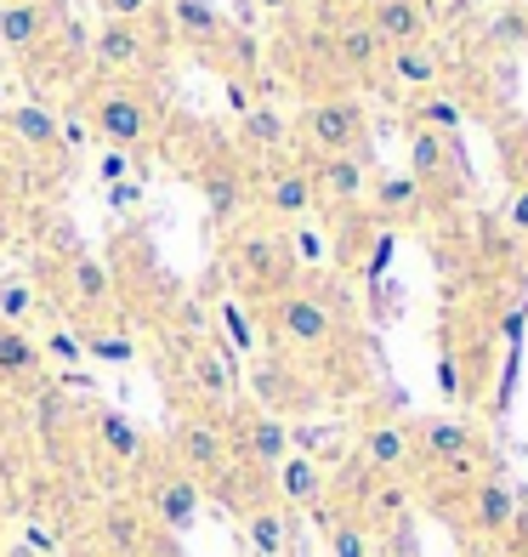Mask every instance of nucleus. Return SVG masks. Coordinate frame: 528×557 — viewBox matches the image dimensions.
Returning <instances> with one entry per match:
<instances>
[{
    "label": "nucleus",
    "mask_w": 528,
    "mask_h": 557,
    "mask_svg": "<svg viewBox=\"0 0 528 557\" xmlns=\"http://www.w3.org/2000/svg\"><path fill=\"white\" fill-rule=\"evenodd\" d=\"M262 319L285 359H324V352L341 347V308L318 285H290L285 296L262 301Z\"/></svg>",
    "instance_id": "nucleus-1"
},
{
    "label": "nucleus",
    "mask_w": 528,
    "mask_h": 557,
    "mask_svg": "<svg viewBox=\"0 0 528 557\" xmlns=\"http://www.w3.org/2000/svg\"><path fill=\"white\" fill-rule=\"evenodd\" d=\"M228 273H234V285L256 301H273V296H285L290 285H301V268L290 257V239H285V227H273V222H244L228 234Z\"/></svg>",
    "instance_id": "nucleus-2"
},
{
    "label": "nucleus",
    "mask_w": 528,
    "mask_h": 557,
    "mask_svg": "<svg viewBox=\"0 0 528 557\" xmlns=\"http://www.w3.org/2000/svg\"><path fill=\"white\" fill-rule=\"evenodd\" d=\"M86 120H91V132L103 137L109 148H120V154H142V148H154L160 137V125H165V109H160V97L148 91L142 81H109V86H97L86 97Z\"/></svg>",
    "instance_id": "nucleus-3"
},
{
    "label": "nucleus",
    "mask_w": 528,
    "mask_h": 557,
    "mask_svg": "<svg viewBox=\"0 0 528 557\" xmlns=\"http://www.w3.org/2000/svg\"><path fill=\"white\" fill-rule=\"evenodd\" d=\"M290 137L301 148V160L359 154V148H369V114H364V103L352 91H318L290 120Z\"/></svg>",
    "instance_id": "nucleus-4"
},
{
    "label": "nucleus",
    "mask_w": 528,
    "mask_h": 557,
    "mask_svg": "<svg viewBox=\"0 0 528 557\" xmlns=\"http://www.w3.org/2000/svg\"><path fill=\"white\" fill-rule=\"evenodd\" d=\"M165 455L193 478L199 490H216L222 478L234 472V449H228V433H222V416H205V410H183L171 421Z\"/></svg>",
    "instance_id": "nucleus-5"
},
{
    "label": "nucleus",
    "mask_w": 528,
    "mask_h": 557,
    "mask_svg": "<svg viewBox=\"0 0 528 557\" xmlns=\"http://www.w3.org/2000/svg\"><path fill=\"white\" fill-rule=\"evenodd\" d=\"M137 478H142V512L154 518L165 535H183V529L199 523L205 490H199L165 449H148V455H142V467H137Z\"/></svg>",
    "instance_id": "nucleus-6"
},
{
    "label": "nucleus",
    "mask_w": 528,
    "mask_h": 557,
    "mask_svg": "<svg viewBox=\"0 0 528 557\" xmlns=\"http://www.w3.org/2000/svg\"><path fill=\"white\" fill-rule=\"evenodd\" d=\"M250 206H256L273 227H296L318 211V194H313V176L301 154H279V160H262L250 171Z\"/></svg>",
    "instance_id": "nucleus-7"
},
{
    "label": "nucleus",
    "mask_w": 528,
    "mask_h": 557,
    "mask_svg": "<svg viewBox=\"0 0 528 557\" xmlns=\"http://www.w3.org/2000/svg\"><path fill=\"white\" fill-rule=\"evenodd\" d=\"M222 433H228L234 461L250 467V472H262V478L279 472V461L296 449L290 421H285V416H273V410H262V404H250V398H239L234 410L222 416Z\"/></svg>",
    "instance_id": "nucleus-8"
},
{
    "label": "nucleus",
    "mask_w": 528,
    "mask_h": 557,
    "mask_svg": "<svg viewBox=\"0 0 528 557\" xmlns=\"http://www.w3.org/2000/svg\"><path fill=\"white\" fill-rule=\"evenodd\" d=\"M165 17V12H160ZM120 23V17H103L97 23V35L86 40V58L114 74V81H142V74L160 69V29L165 23Z\"/></svg>",
    "instance_id": "nucleus-9"
},
{
    "label": "nucleus",
    "mask_w": 528,
    "mask_h": 557,
    "mask_svg": "<svg viewBox=\"0 0 528 557\" xmlns=\"http://www.w3.org/2000/svg\"><path fill=\"white\" fill-rule=\"evenodd\" d=\"M404 154H410L404 176L426 199H455V194L472 188L461 137H438V132H420V125H404Z\"/></svg>",
    "instance_id": "nucleus-10"
},
{
    "label": "nucleus",
    "mask_w": 528,
    "mask_h": 557,
    "mask_svg": "<svg viewBox=\"0 0 528 557\" xmlns=\"http://www.w3.org/2000/svg\"><path fill=\"white\" fill-rule=\"evenodd\" d=\"M58 296L63 308L80 319V331H103V324H114L120 313V285L103 257H91V250H74V257L63 262V278H58Z\"/></svg>",
    "instance_id": "nucleus-11"
},
{
    "label": "nucleus",
    "mask_w": 528,
    "mask_h": 557,
    "mask_svg": "<svg viewBox=\"0 0 528 557\" xmlns=\"http://www.w3.org/2000/svg\"><path fill=\"white\" fill-rule=\"evenodd\" d=\"M415 438V461L426 472H449V467H489V449L483 433L466 421V416H426L410 426Z\"/></svg>",
    "instance_id": "nucleus-12"
},
{
    "label": "nucleus",
    "mask_w": 528,
    "mask_h": 557,
    "mask_svg": "<svg viewBox=\"0 0 528 557\" xmlns=\"http://www.w3.org/2000/svg\"><path fill=\"white\" fill-rule=\"evenodd\" d=\"M517 490L506 484L500 472H483L477 484L461 495V523H466V535L477 541V546H500L517 529Z\"/></svg>",
    "instance_id": "nucleus-13"
},
{
    "label": "nucleus",
    "mask_w": 528,
    "mask_h": 557,
    "mask_svg": "<svg viewBox=\"0 0 528 557\" xmlns=\"http://www.w3.org/2000/svg\"><path fill=\"white\" fill-rule=\"evenodd\" d=\"M183 370H188V387H193V398H199V410H205V416H228L239 404V393H244L234 352L216 347V342H193Z\"/></svg>",
    "instance_id": "nucleus-14"
},
{
    "label": "nucleus",
    "mask_w": 528,
    "mask_h": 557,
    "mask_svg": "<svg viewBox=\"0 0 528 557\" xmlns=\"http://www.w3.org/2000/svg\"><path fill=\"white\" fill-rule=\"evenodd\" d=\"M307 176H313V194L324 211H359L369 199V148L359 154H324V160H307Z\"/></svg>",
    "instance_id": "nucleus-15"
},
{
    "label": "nucleus",
    "mask_w": 528,
    "mask_h": 557,
    "mask_svg": "<svg viewBox=\"0 0 528 557\" xmlns=\"http://www.w3.org/2000/svg\"><path fill=\"white\" fill-rule=\"evenodd\" d=\"M352 467L369 478H410L415 467V438L410 421H369L359 438H352Z\"/></svg>",
    "instance_id": "nucleus-16"
},
{
    "label": "nucleus",
    "mask_w": 528,
    "mask_h": 557,
    "mask_svg": "<svg viewBox=\"0 0 528 557\" xmlns=\"http://www.w3.org/2000/svg\"><path fill=\"white\" fill-rule=\"evenodd\" d=\"M381 81L404 97H420V91H438L449 81V58H443V46L438 40H415V46H392L387 63H381Z\"/></svg>",
    "instance_id": "nucleus-17"
},
{
    "label": "nucleus",
    "mask_w": 528,
    "mask_h": 557,
    "mask_svg": "<svg viewBox=\"0 0 528 557\" xmlns=\"http://www.w3.org/2000/svg\"><path fill=\"white\" fill-rule=\"evenodd\" d=\"M410 506H415L410 478H369L364 472V484L347 495V512H359L375 535H392L398 523H410Z\"/></svg>",
    "instance_id": "nucleus-18"
},
{
    "label": "nucleus",
    "mask_w": 528,
    "mask_h": 557,
    "mask_svg": "<svg viewBox=\"0 0 528 557\" xmlns=\"http://www.w3.org/2000/svg\"><path fill=\"white\" fill-rule=\"evenodd\" d=\"M160 535L165 529L142 512V500H114L103 512V546L114 557H160Z\"/></svg>",
    "instance_id": "nucleus-19"
},
{
    "label": "nucleus",
    "mask_w": 528,
    "mask_h": 557,
    "mask_svg": "<svg viewBox=\"0 0 528 557\" xmlns=\"http://www.w3.org/2000/svg\"><path fill=\"white\" fill-rule=\"evenodd\" d=\"M364 23H369L375 35H381L387 52H392V46L432 40V0H369Z\"/></svg>",
    "instance_id": "nucleus-20"
},
{
    "label": "nucleus",
    "mask_w": 528,
    "mask_h": 557,
    "mask_svg": "<svg viewBox=\"0 0 528 557\" xmlns=\"http://www.w3.org/2000/svg\"><path fill=\"white\" fill-rule=\"evenodd\" d=\"M330 52H336V69H347L352 81H381L387 46H381V35H375L364 17H341L336 23V29H330Z\"/></svg>",
    "instance_id": "nucleus-21"
},
{
    "label": "nucleus",
    "mask_w": 528,
    "mask_h": 557,
    "mask_svg": "<svg viewBox=\"0 0 528 557\" xmlns=\"http://www.w3.org/2000/svg\"><path fill=\"white\" fill-rule=\"evenodd\" d=\"M46 382V352L29 331L0 319V393H35Z\"/></svg>",
    "instance_id": "nucleus-22"
},
{
    "label": "nucleus",
    "mask_w": 528,
    "mask_h": 557,
    "mask_svg": "<svg viewBox=\"0 0 528 557\" xmlns=\"http://www.w3.org/2000/svg\"><path fill=\"white\" fill-rule=\"evenodd\" d=\"M324 490H330V478H324L318 455L290 449L279 461V472H273V500H279L285 512H313V506L324 500Z\"/></svg>",
    "instance_id": "nucleus-23"
},
{
    "label": "nucleus",
    "mask_w": 528,
    "mask_h": 557,
    "mask_svg": "<svg viewBox=\"0 0 528 557\" xmlns=\"http://www.w3.org/2000/svg\"><path fill=\"white\" fill-rule=\"evenodd\" d=\"M7 132L29 148L35 160H46V165H63L68 160V143H63V125H58V114L52 109H40V103H17V109H7Z\"/></svg>",
    "instance_id": "nucleus-24"
},
{
    "label": "nucleus",
    "mask_w": 528,
    "mask_h": 557,
    "mask_svg": "<svg viewBox=\"0 0 528 557\" xmlns=\"http://www.w3.org/2000/svg\"><path fill=\"white\" fill-rule=\"evenodd\" d=\"M199 194H205V206L228 222V216L250 211V171L234 154H216V160L199 165Z\"/></svg>",
    "instance_id": "nucleus-25"
},
{
    "label": "nucleus",
    "mask_w": 528,
    "mask_h": 557,
    "mask_svg": "<svg viewBox=\"0 0 528 557\" xmlns=\"http://www.w3.org/2000/svg\"><path fill=\"white\" fill-rule=\"evenodd\" d=\"M165 29L193 46V52H216V46H228V17H222L211 0H171L165 7Z\"/></svg>",
    "instance_id": "nucleus-26"
},
{
    "label": "nucleus",
    "mask_w": 528,
    "mask_h": 557,
    "mask_svg": "<svg viewBox=\"0 0 528 557\" xmlns=\"http://www.w3.org/2000/svg\"><path fill=\"white\" fill-rule=\"evenodd\" d=\"M239 529H244L250 557H290V546H296V523H290V512L273 495L256 500L250 512H239Z\"/></svg>",
    "instance_id": "nucleus-27"
},
{
    "label": "nucleus",
    "mask_w": 528,
    "mask_h": 557,
    "mask_svg": "<svg viewBox=\"0 0 528 557\" xmlns=\"http://www.w3.org/2000/svg\"><path fill=\"white\" fill-rule=\"evenodd\" d=\"M52 29H58L52 0H7V7H0V46H7V52H35Z\"/></svg>",
    "instance_id": "nucleus-28"
},
{
    "label": "nucleus",
    "mask_w": 528,
    "mask_h": 557,
    "mask_svg": "<svg viewBox=\"0 0 528 557\" xmlns=\"http://www.w3.org/2000/svg\"><path fill=\"white\" fill-rule=\"evenodd\" d=\"M250 404H262V410H273V416H290V410H301V404H313V382L279 352L273 364L256 370V398Z\"/></svg>",
    "instance_id": "nucleus-29"
},
{
    "label": "nucleus",
    "mask_w": 528,
    "mask_h": 557,
    "mask_svg": "<svg viewBox=\"0 0 528 557\" xmlns=\"http://www.w3.org/2000/svg\"><path fill=\"white\" fill-rule=\"evenodd\" d=\"M290 120L279 114V109H267V103H250L244 114H239V148L244 154H256V160H279V154H290Z\"/></svg>",
    "instance_id": "nucleus-30"
},
{
    "label": "nucleus",
    "mask_w": 528,
    "mask_h": 557,
    "mask_svg": "<svg viewBox=\"0 0 528 557\" xmlns=\"http://www.w3.org/2000/svg\"><path fill=\"white\" fill-rule=\"evenodd\" d=\"M364 211H369L375 222H415V216L426 211V194L410 183V176L381 171V176H369V199H364Z\"/></svg>",
    "instance_id": "nucleus-31"
},
{
    "label": "nucleus",
    "mask_w": 528,
    "mask_h": 557,
    "mask_svg": "<svg viewBox=\"0 0 528 557\" xmlns=\"http://www.w3.org/2000/svg\"><path fill=\"white\" fill-rule=\"evenodd\" d=\"M91 438H97V449H103L109 461L131 467V472L142 467V455H148V438L120 410H109V404H97V410H91Z\"/></svg>",
    "instance_id": "nucleus-32"
},
{
    "label": "nucleus",
    "mask_w": 528,
    "mask_h": 557,
    "mask_svg": "<svg viewBox=\"0 0 528 557\" xmlns=\"http://www.w3.org/2000/svg\"><path fill=\"white\" fill-rule=\"evenodd\" d=\"M461 120H466V103L449 86L420 91L404 103V125H420V132H438V137H461Z\"/></svg>",
    "instance_id": "nucleus-33"
},
{
    "label": "nucleus",
    "mask_w": 528,
    "mask_h": 557,
    "mask_svg": "<svg viewBox=\"0 0 528 557\" xmlns=\"http://www.w3.org/2000/svg\"><path fill=\"white\" fill-rule=\"evenodd\" d=\"M324 541H330V557H381V535L347 506L324 512Z\"/></svg>",
    "instance_id": "nucleus-34"
},
{
    "label": "nucleus",
    "mask_w": 528,
    "mask_h": 557,
    "mask_svg": "<svg viewBox=\"0 0 528 557\" xmlns=\"http://www.w3.org/2000/svg\"><path fill=\"white\" fill-rule=\"evenodd\" d=\"M285 239H290L296 268H324V262H330V250H336V234H330V227H318L313 216L296 222V227H285Z\"/></svg>",
    "instance_id": "nucleus-35"
},
{
    "label": "nucleus",
    "mask_w": 528,
    "mask_h": 557,
    "mask_svg": "<svg viewBox=\"0 0 528 557\" xmlns=\"http://www.w3.org/2000/svg\"><path fill=\"white\" fill-rule=\"evenodd\" d=\"M35 313H40V290H35V278H29V273H7V278H0V319L23 331V324H29Z\"/></svg>",
    "instance_id": "nucleus-36"
},
{
    "label": "nucleus",
    "mask_w": 528,
    "mask_h": 557,
    "mask_svg": "<svg viewBox=\"0 0 528 557\" xmlns=\"http://www.w3.org/2000/svg\"><path fill=\"white\" fill-rule=\"evenodd\" d=\"M489 40L500 46V52H528V12L500 7V12L489 17Z\"/></svg>",
    "instance_id": "nucleus-37"
},
{
    "label": "nucleus",
    "mask_w": 528,
    "mask_h": 557,
    "mask_svg": "<svg viewBox=\"0 0 528 557\" xmlns=\"http://www.w3.org/2000/svg\"><path fill=\"white\" fill-rule=\"evenodd\" d=\"M103 17H120V23H154L160 17V0H97Z\"/></svg>",
    "instance_id": "nucleus-38"
},
{
    "label": "nucleus",
    "mask_w": 528,
    "mask_h": 557,
    "mask_svg": "<svg viewBox=\"0 0 528 557\" xmlns=\"http://www.w3.org/2000/svg\"><path fill=\"white\" fill-rule=\"evenodd\" d=\"M80 336H86V352H97V359H114V364L131 359V347H125V342L109 331V324H103V331H80Z\"/></svg>",
    "instance_id": "nucleus-39"
},
{
    "label": "nucleus",
    "mask_w": 528,
    "mask_h": 557,
    "mask_svg": "<svg viewBox=\"0 0 528 557\" xmlns=\"http://www.w3.org/2000/svg\"><path fill=\"white\" fill-rule=\"evenodd\" d=\"M17 227H23L17 199H12V194H0V250H12V245H17Z\"/></svg>",
    "instance_id": "nucleus-40"
},
{
    "label": "nucleus",
    "mask_w": 528,
    "mask_h": 557,
    "mask_svg": "<svg viewBox=\"0 0 528 557\" xmlns=\"http://www.w3.org/2000/svg\"><path fill=\"white\" fill-rule=\"evenodd\" d=\"M46 352H52V359H63V364H74V359H80V342H74L68 331H52V336H46Z\"/></svg>",
    "instance_id": "nucleus-41"
},
{
    "label": "nucleus",
    "mask_w": 528,
    "mask_h": 557,
    "mask_svg": "<svg viewBox=\"0 0 528 557\" xmlns=\"http://www.w3.org/2000/svg\"><path fill=\"white\" fill-rule=\"evenodd\" d=\"M222 324H234V347H256V336H250V324L228 308V301H222Z\"/></svg>",
    "instance_id": "nucleus-42"
},
{
    "label": "nucleus",
    "mask_w": 528,
    "mask_h": 557,
    "mask_svg": "<svg viewBox=\"0 0 528 557\" xmlns=\"http://www.w3.org/2000/svg\"><path fill=\"white\" fill-rule=\"evenodd\" d=\"M12 176H17V160H12V143L0 137V194H12Z\"/></svg>",
    "instance_id": "nucleus-43"
},
{
    "label": "nucleus",
    "mask_w": 528,
    "mask_h": 557,
    "mask_svg": "<svg viewBox=\"0 0 528 557\" xmlns=\"http://www.w3.org/2000/svg\"><path fill=\"white\" fill-rule=\"evenodd\" d=\"M506 222H512V227H528V188H512V206H506Z\"/></svg>",
    "instance_id": "nucleus-44"
},
{
    "label": "nucleus",
    "mask_w": 528,
    "mask_h": 557,
    "mask_svg": "<svg viewBox=\"0 0 528 557\" xmlns=\"http://www.w3.org/2000/svg\"><path fill=\"white\" fill-rule=\"evenodd\" d=\"M120 171H125V154H120V148H114V154L103 160V176H120Z\"/></svg>",
    "instance_id": "nucleus-45"
},
{
    "label": "nucleus",
    "mask_w": 528,
    "mask_h": 557,
    "mask_svg": "<svg viewBox=\"0 0 528 557\" xmlns=\"http://www.w3.org/2000/svg\"><path fill=\"white\" fill-rule=\"evenodd\" d=\"M466 557H506V552H500V546H472Z\"/></svg>",
    "instance_id": "nucleus-46"
},
{
    "label": "nucleus",
    "mask_w": 528,
    "mask_h": 557,
    "mask_svg": "<svg viewBox=\"0 0 528 557\" xmlns=\"http://www.w3.org/2000/svg\"><path fill=\"white\" fill-rule=\"evenodd\" d=\"M506 7H517V12H528V0H506Z\"/></svg>",
    "instance_id": "nucleus-47"
},
{
    "label": "nucleus",
    "mask_w": 528,
    "mask_h": 557,
    "mask_svg": "<svg viewBox=\"0 0 528 557\" xmlns=\"http://www.w3.org/2000/svg\"><path fill=\"white\" fill-rule=\"evenodd\" d=\"M0 7H7V0H0Z\"/></svg>",
    "instance_id": "nucleus-48"
}]
</instances>
